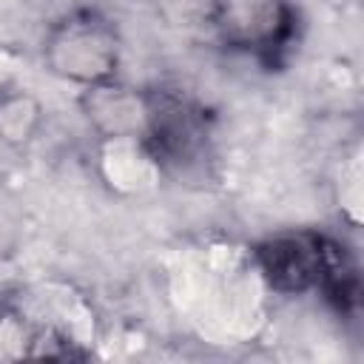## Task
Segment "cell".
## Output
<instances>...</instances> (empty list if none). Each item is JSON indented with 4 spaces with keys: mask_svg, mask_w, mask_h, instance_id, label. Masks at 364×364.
I'll list each match as a JSON object with an SVG mask.
<instances>
[{
    "mask_svg": "<svg viewBox=\"0 0 364 364\" xmlns=\"http://www.w3.org/2000/svg\"><path fill=\"white\" fill-rule=\"evenodd\" d=\"M262 270L279 290H304L324 284L333 296L347 293L350 270L341 262V250L316 236H287L259 250Z\"/></svg>",
    "mask_w": 364,
    "mask_h": 364,
    "instance_id": "cell-1",
    "label": "cell"
}]
</instances>
